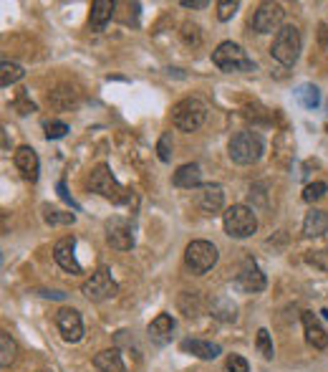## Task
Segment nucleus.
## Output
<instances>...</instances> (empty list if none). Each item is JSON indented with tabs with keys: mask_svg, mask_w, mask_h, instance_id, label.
Here are the masks:
<instances>
[{
	"mask_svg": "<svg viewBox=\"0 0 328 372\" xmlns=\"http://www.w3.org/2000/svg\"><path fill=\"white\" fill-rule=\"evenodd\" d=\"M326 193H328L326 183H311V185H306V190H303V200H306V203H316V200H321Z\"/></svg>",
	"mask_w": 328,
	"mask_h": 372,
	"instance_id": "nucleus-29",
	"label": "nucleus"
},
{
	"mask_svg": "<svg viewBox=\"0 0 328 372\" xmlns=\"http://www.w3.org/2000/svg\"><path fill=\"white\" fill-rule=\"evenodd\" d=\"M81 294H84L89 302H106V299H114V296L119 294V284L114 281L109 268L98 266L96 271L91 274V279L84 281Z\"/></svg>",
	"mask_w": 328,
	"mask_h": 372,
	"instance_id": "nucleus-8",
	"label": "nucleus"
},
{
	"mask_svg": "<svg viewBox=\"0 0 328 372\" xmlns=\"http://www.w3.org/2000/svg\"><path fill=\"white\" fill-rule=\"evenodd\" d=\"M283 15H286V10H283V6L280 3H260L258 10L252 13V29L258 31V33H278L283 26Z\"/></svg>",
	"mask_w": 328,
	"mask_h": 372,
	"instance_id": "nucleus-9",
	"label": "nucleus"
},
{
	"mask_svg": "<svg viewBox=\"0 0 328 372\" xmlns=\"http://www.w3.org/2000/svg\"><path fill=\"white\" fill-rule=\"evenodd\" d=\"M94 367H96V372H126L119 350H101L94 357Z\"/></svg>",
	"mask_w": 328,
	"mask_h": 372,
	"instance_id": "nucleus-21",
	"label": "nucleus"
},
{
	"mask_svg": "<svg viewBox=\"0 0 328 372\" xmlns=\"http://www.w3.org/2000/svg\"><path fill=\"white\" fill-rule=\"evenodd\" d=\"M114 15V3L112 0H94L91 3V13H89V23L94 31H104L106 23L112 21Z\"/></svg>",
	"mask_w": 328,
	"mask_h": 372,
	"instance_id": "nucleus-20",
	"label": "nucleus"
},
{
	"mask_svg": "<svg viewBox=\"0 0 328 372\" xmlns=\"http://www.w3.org/2000/svg\"><path fill=\"white\" fill-rule=\"evenodd\" d=\"M56 327L61 332L63 342L76 344L84 339V319L74 307H63V309L56 312Z\"/></svg>",
	"mask_w": 328,
	"mask_h": 372,
	"instance_id": "nucleus-10",
	"label": "nucleus"
},
{
	"mask_svg": "<svg viewBox=\"0 0 328 372\" xmlns=\"http://www.w3.org/2000/svg\"><path fill=\"white\" fill-rule=\"evenodd\" d=\"M43 220L49 225H71L76 223V216L74 213H61V211H53V208H43Z\"/></svg>",
	"mask_w": 328,
	"mask_h": 372,
	"instance_id": "nucleus-27",
	"label": "nucleus"
},
{
	"mask_svg": "<svg viewBox=\"0 0 328 372\" xmlns=\"http://www.w3.org/2000/svg\"><path fill=\"white\" fill-rule=\"evenodd\" d=\"M15 109H18V114H28V112H35V104L33 102H28V97L26 94H21V99L15 102Z\"/></svg>",
	"mask_w": 328,
	"mask_h": 372,
	"instance_id": "nucleus-35",
	"label": "nucleus"
},
{
	"mask_svg": "<svg viewBox=\"0 0 328 372\" xmlns=\"http://www.w3.org/2000/svg\"><path fill=\"white\" fill-rule=\"evenodd\" d=\"M43 129H46V137H49V140H61V137L69 134V124H66V122H58V120L46 122Z\"/></svg>",
	"mask_w": 328,
	"mask_h": 372,
	"instance_id": "nucleus-30",
	"label": "nucleus"
},
{
	"mask_svg": "<svg viewBox=\"0 0 328 372\" xmlns=\"http://www.w3.org/2000/svg\"><path fill=\"white\" fill-rule=\"evenodd\" d=\"M212 63L225 74H245V71H255L252 58L245 54L243 46L232 41H223L212 51Z\"/></svg>",
	"mask_w": 328,
	"mask_h": 372,
	"instance_id": "nucleus-3",
	"label": "nucleus"
},
{
	"mask_svg": "<svg viewBox=\"0 0 328 372\" xmlns=\"http://www.w3.org/2000/svg\"><path fill=\"white\" fill-rule=\"evenodd\" d=\"M295 97H298V102L306 109H316V106L321 104V92H318V86H313V84H303L295 92Z\"/></svg>",
	"mask_w": 328,
	"mask_h": 372,
	"instance_id": "nucleus-26",
	"label": "nucleus"
},
{
	"mask_svg": "<svg viewBox=\"0 0 328 372\" xmlns=\"http://www.w3.org/2000/svg\"><path fill=\"white\" fill-rule=\"evenodd\" d=\"M157 155H159L162 162H169L172 160V134L164 132L157 142Z\"/></svg>",
	"mask_w": 328,
	"mask_h": 372,
	"instance_id": "nucleus-33",
	"label": "nucleus"
},
{
	"mask_svg": "<svg viewBox=\"0 0 328 372\" xmlns=\"http://www.w3.org/2000/svg\"><path fill=\"white\" fill-rule=\"evenodd\" d=\"M15 355H18V347H15L13 337L8 332H0V365L10 367L15 362Z\"/></svg>",
	"mask_w": 328,
	"mask_h": 372,
	"instance_id": "nucleus-24",
	"label": "nucleus"
},
{
	"mask_svg": "<svg viewBox=\"0 0 328 372\" xmlns=\"http://www.w3.org/2000/svg\"><path fill=\"white\" fill-rule=\"evenodd\" d=\"M58 195H61V200H66V203H69L71 208H76V211H78V205L74 203V197L69 195V190H66V183H63V180L58 183Z\"/></svg>",
	"mask_w": 328,
	"mask_h": 372,
	"instance_id": "nucleus-36",
	"label": "nucleus"
},
{
	"mask_svg": "<svg viewBox=\"0 0 328 372\" xmlns=\"http://www.w3.org/2000/svg\"><path fill=\"white\" fill-rule=\"evenodd\" d=\"M172 183H175L177 188H187V190L200 188V183H202V170H200V165H195V162H187V165L177 168Z\"/></svg>",
	"mask_w": 328,
	"mask_h": 372,
	"instance_id": "nucleus-19",
	"label": "nucleus"
},
{
	"mask_svg": "<svg viewBox=\"0 0 328 372\" xmlns=\"http://www.w3.org/2000/svg\"><path fill=\"white\" fill-rule=\"evenodd\" d=\"M238 286L243 289V291H248V294H258V291L266 289V274H263L252 261H248L243 266V271L238 274Z\"/></svg>",
	"mask_w": 328,
	"mask_h": 372,
	"instance_id": "nucleus-16",
	"label": "nucleus"
},
{
	"mask_svg": "<svg viewBox=\"0 0 328 372\" xmlns=\"http://www.w3.org/2000/svg\"><path fill=\"white\" fill-rule=\"evenodd\" d=\"M217 259H220V253H217L215 243H209V241H192L187 248H184V264L192 274L202 276L207 274L209 268H215Z\"/></svg>",
	"mask_w": 328,
	"mask_h": 372,
	"instance_id": "nucleus-7",
	"label": "nucleus"
},
{
	"mask_svg": "<svg viewBox=\"0 0 328 372\" xmlns=\"http://www.w3.org/2000/svg\"><path fill=\"white\" fill-rule=\"evenodd\" d=\"M180 350L187 352V355H192V357L197 359H215L223 355V347L215 342H207V339H182L180 342Z\"/></svg>",
	"mask_w": 328,
	"mask_h": 372,
	"instance_id": "nucleus-15",
	"label": "nucleus"
},
{
	"mask_svg": "<svg viewBox=\"0 0 328 372\" xmlns=\"http://www.w3.org/2000/svg\"><path fill=\"white\" fill-rule=\"evenodd\" d=\"M89 188L96 193V195L106 197V200H112L116 205H132L134 203V193L124 185L116 183V177L112 175V170L109 165H96V168L91 170L89 175Z\"/></svg>",
	"mask_w": 328,
	"mask_h": 372,
	"instance_id": "nucleus-1",
	"label": "nucleus"
},
{
	"mask_svg": "<svg viewBox=\"0 0 328 372\" xmlns=\"http://www.w3.org/2000/svg\"><path fill=\"white\" fill-rule=\"evenodd\" d=\"M53 259H56L58 266H61L63 271H69L71 276L84 274V268H81V264H78V259H76V238H74V236H63V238L56 241Z\"/></svg>",
	"mask_w": 328,
	"mask_h": 372,
	"instance_id": "nucleus-12",
	"label": "nucleus"
},
{
	"mask_svg": "<svg viewBox=\"0 0 328 372\" xmlns=\"http://www.w3.org/2000/svg\"><path fill=\"white\" fill-rule=\"evenodd\" d=\"M175 319H172V314H159L157 319H152V324H149V339H152L154 344H167L169 339H172V334H175Z\"/></svg>",
	"mask_w": 328,
	"mask_h": 372,
	"instance_id": "nucleus-18",
	"label": "nucleus"
},
{
	"mask_svg": "<svg viewBox=\"0 0 328 372\" xmlns=\"http://www.w3.org/2000/svg\"><path fill=\"white\" fill-rule=\"evenodd\" d=\"M106 243L116 251H132L134 248V228L124 218L106 220Z\"/></svg>",
	"mask_w": 328,
	"mask_h": 372,
	"instance_id": "nucleus-11",
	"label": "nucleus"
},
{
	"mask_svg": "<svg viewBox=\"0 0 328 372\" xmlns=\"http://www.w3.org/2000/svg\"><path fill=\"white\" fill-rule=\"evenodd\" d=\"M300 322H303V332H306V342L313 347V350H326L328 347V332L321 327L318 316L313 312H303L300 314Z\"/></svg>",
	"mask_w": 328,
	"mask_h": 372,
	"instance_id": "nucleus-13",
	"label": "nucleus"
},
{
	"mask_svg": "<svg viewBox=\"0 0 328 372\" xmlns=\"http://www.w3.org/2000/svg\"><path fill=\"white\" fill-rule=\"evenodd\" d=\"M238 8H240L238 0H220L217 3V18L220 21H230L232 15L238 13Z\"/></svg>",
	"mask_w": 328,
	"mask_h": 372,
	"instance_id": "nucleus-31",
	"label": "nucleus"
},
{
	"mask_svg": "<svg viewBox=\"0 0 328 372\" xmlns=\"http://www.w3.org/2000/svg\"><path fill=\"white\" fill-rule=\"evenodd\" d=\"M263 152H266V142L258 132H250V129L238 132L227 145V155L235 165H255Z\"/></svg>",
	"mask_w": 328,
	"mask_h": 372,
	"instance_id": "nucleus-2",
	"label": "nucleus"
},
{
	"mask_svg": "<svg viewBox=\"0 0 328 372\" xmlns=\"http://www.w3.org/2000/svg\"><path fill=\"white\" fill-rule=\"evenodd\" d=\"M223 225L230 238H248L258 231V218L248 205H230L223 213Z\"/></svg>",
	"mask_w": 328,
	"mask_h": 372,
	"instance_id": "nucleus-6",
	"label": "nucleus"
},
{
	"mask_svg": "<svg viewBox=\"0 0 328 372\" xmlns=\"http://www.w3.org/2000/svg\"><path fill=\"white\" fill-rule=\"evenodd\" d=\"M328 231V216L323 211H311L306 213V218H303V233H306L308 238H318V236H323V233Z\"/></svg>",
	"mask_w": 328,
	"mask_h": 372,
	"instance_id": "nucleus-22",
	"label": "nucleus"
},
{
	"mask_svg": "<svg viewBox=\"0 0 328 372\" xmlns=\"http://www.w3.org/2000/svg\"><path fill=\"white\" fill-rule=\"evenodd\" d=\"M23 76H26L23 66H18V63H13V61L0 63V84H3V86L15 84V81H21Z\"/></svg>",
	"mask_w": 328,
	"mask_h": 372,
	"instance_id": "nucleus-25",
	"label": "nucleus"
},
{
	"mask_svg": "<svg viewBox=\"0 0 328 372\" xmlns=\"http://www.w3.org/2000/svg\"><path fill=\"white\" fill-rule=\"evenodd\" d=\"M225 367H227V372H250V365H248V359L243 355H230Z\"/></svg>",
	"mask_w": 328,
	"mask_h": 372,
	"instance_id": "nucleus-34",
	"label": "nucleus"
},
{
	"mask_svg": "<svg viewBox=\"0 0 328 372\" xmlns=\"http://www.w3.org/2000/svg\"><path fill=\"white\" fill-rule=\"evenodd\" d=\"M205 120H207V106L202 99L187 97L172 106V124L180 132H197L205 124Z\"/></svg>",
	"mask_w": 328,
	"mask_h": 372,
	"instance_id": "nucleus-4",
	"label": "nucleus"
},
{
	"mask_svg": "<svg viewBox=\"0 0 328 372\" xmlns=\"http://www.w3.org/2000/svg\"><path fill=\"white\" fill-rule=\"evenodd\" d=\"M182 41L187 43V46H200L202 43V35H200V29H197L195 23H184L182 26Z\"/></svg>",
	"mask_w": 328,
	"mask_h": 372,
	"instance_id": "nucleus-32",
	"label": "nucleus"
},
{
	"mask_svg": "<svg viewBox=\"0 0 328 372\" xmlns=\"http://www.w3.org/2000/svg\"><path fill=\"white\" fill-rule=\"evenodd\" d=\"M255 347L258 352L263 355L266 359L275 357V347H273V339H270V332L268 330H258V339H255Z\"/></svg>",
	"mask_w": 328,
	"mask_h": 372,
	"instance_id": "nucleus-28",
	"label": "nucleus"
},
{
	"mask_svg": "<svg viewBox=\"0 0 328 372\" xmlns=\"http://www.w3.org/2000/svg\"><path fill=\"white\" fill-rule=\"evenodd\" d=\"M300 31L295 29L293 23H288L275 33L270 46V56L280 63V66H293L300 56Z\"/></svg>",
	"mask_w": 328,
	"mask_h": 372,
	"instance_id": "nucleus-5",
	"label": "nucleus"
},
{
	"mask_svg": "<svg viewBox=\"0 0 328 372\" xmlns=\"http://www.w3.org/2000/svg\"><path fill=\"white\" fill-rule=\"evenodd\" d=\"M13 162L18 172H21L26 180H38V170H41V162H38V155H35V149L28 147V145H21V147L15 149Z\"/></svg>",
	"mask_w": 328,
	"mask_h": 372,
	"instance_id": "nucleus-14",
	"label": "nucleus"
},
{
	"mask_svg": "<svg viewBox=\"0 0 328 372\" xmlns=\"http://www.w3.org/2000/svg\"><path fill=\"white\" fill-rule=\"evenodd\" d=\"M209 3L207 0H182V8H197V10H200V8H207Z\"/></svg>",
	"mask_w": 328,
	"mask_h": 372,
	"instance_id": "nucleus-37",
	"label": "nucleus"
},
{
	"mask_svg": "<svg viewBox=\"0 0 328 372\" xmlns=\"http://www.w3.org/2000/svg\"><path fill=\"white\" fill-rule=\"evenodd\" d=\"M326 132H328V124H326Z\"/></svg>",
	"mask_w": 328,
	"mask_h": 372,
	"instance_id": "nucleus-38",
	"label": "nucleus"
},
{
	"mask_svg": "<svg viewBox=\"0 0 328 372\" xmlns=\"http://www.w3.org/2000/svg\"><path fill=\"white\" fill-rule=\"evenodd\" d=\"M76 89H69V86H61L56 92L49 94V104L56 106V109H69V106L76 104Z\"/></svg>",
	"mask_w": 328,
	"mask_h": 372,
	"instance_id": "nucleus-23",
	"label": "nucleus"
},
{
	"mask_svg": "<svg viewBox=\"0 0 328 372\" xmlns=\"http://www.w3.org/2000/svg\"><path fill=\"white\" fill-rule=\"evenodd\" d=\"M225 203V193L220 185H207L197 193V208L205 213V216H212V213L223 211Z\"/></svg>",
	"mask_w": 328,
	"mask_h": 372,
	"instance_id": "nucleus-17",
	"label": "nucleus"
}]
</instances>
